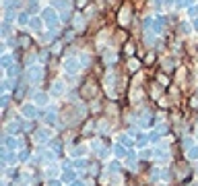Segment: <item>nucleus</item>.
Instances as JSON below:
<instances>
[{"label":"nucleus","instance_id":"obj_1","mask_svg":"<svg viewBox=\"0 0 198 186\" xmlns=\"http://www.w3.org/2000/svg\"><path fill=\"white\" fill-rule=\"evenodd\" d=\"M64 68L66 70H68V73H76V70H79V62H76V60H72V58H70V60H66V64H64Z\"/></svg>","mask_w":198,"mask_h":186},{"label":"nucleus","instance_id":"obj_2","mask_svg":"<svg viewBox=\"0 0 198 186\" xmlns=\"http://www.w3.org/2000/svg\"><path fill=\"white\" fill-rule=\"evenodd\" d=\"M44 19L45 21H48V23H54V21H56V13H54V10H44Z\"/></svg>","mask_w":198,"mask_h":186},{"label":"nucleus","instance_id":"obj_3","mask_svg":"<svg viewBox=\"0 0 198 186\" xmlns=\"http://www.w3.org/2000/svg\"><path fill=\"white\" fill-rule=\"evenodd\" d=\"M39 77H41V70L37 68V66H33V68L29 70V79H31V81H37Z\"/></svg>","mask_w":198,"mask_h":186},{"label":"nucleus","instance_id":"obj_4","mask_svg":"<svg viewBox=\"0 0 198 186\" xmlns=\"http://www.w3.org/2000/svg\"><path fill=\"white\" fill-rule=\"evenodd\" d=\"M120 23H128V6H124L122 17H120Z\"/></svg>","mask_w":198,"mask_h":186},{"label":"nucleus","instance_id":"obj_5","mask_svg":"<svg viewBox=\"0 0 198 186\" xmlns=\"http://www.w3.org/2000/svg\"><path fill=\"white\" fill-rule=\"evenodd\" d=\"M128 68L130 70H136V68H138V62H136V60H130V62H128Z\"/></svg>","mask_w":198,"mask_h":186},{"label":"nucleus","instance_id":"obj_6","mask_svg":"<svg viewBox=\"0 0 198 186\" xmlns=\"http://www.w3.org/2000/svg\"><path fill=\"white\" fill-rule=\"evenodd\" d=\"M35 99H37V103H44V101H45V95H44V93H37V95H35Z\"/></svg>","mask_w":198,"mask_h":186}]
</instances>
